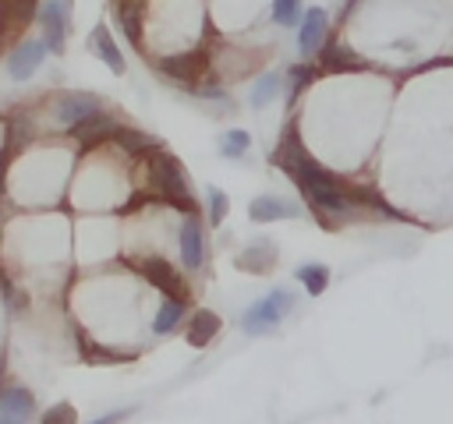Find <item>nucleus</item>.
I'll list each match as a JSON object with an SVG mask.
<instances>
[{
  "label": "nucleus",
  "mask_w": 453,
  "mask_h": 424,
  "mask_svg": "<svg viewBox=\"0 0 453 424\" xmlns=\"http://www.w3.org/2000/svg\"><path fill=\"white\" fill-rule=\"evenodd\" d=\"M273 163L301 187V194L326 216H350L354 205H379V198L372 191H361V187H347L340 184L333 173H326L304 148H301V138H297V124L290 120L287 131L280 134V145L273 148ZM386 208V205H379ZM386 216H396L386 208Z\"/></svg>",
  "instance_id": "f257e3e1"
},
{
  "label": "nucleus",
  "mask_w": 453,
  "mask_h": 424,
  "mask_svg": "<svg viewBox=\"0 0 453 424\" xmlns=\"http://www.w3.org/2000/svg\"><path fill=\"white\" fill-rule=\"evenodd\" d=\"M145 159V198H152V201H163V205H170V208H177V212H184V216H195L198 212V205H195V198H191V191H188V180H184V170H180V163L159 145V148H152L149 155H142Z\"/></svg>",
  "instance_id": "f03ea898"
},
{
  "label": "nucleus",
  "mask_w": 453,
  "mask_h": 424,
  "mask_svg": "<svg viewBox=\"0 0 453 424\" xmlns=\"http://www.w3.org/2000/svg\"><path fill=\"white\" fill-rule=\"evenodd\" d=\"M294 290H287V286H276V290H269L262 300H255L244 314H241V329L248 332V336H265V332H273L290 311H294Z\"/></svg>",
  "instance_id": "7ed1b4c3"
},
{
  "label": "nucleus",
  "mask_w": 453,
  "mask_h": 424,
  "mask_svg": "<svg viewBox=\"0 0 453 424\" xmlns=\"http://www.w3.org/2000/svg\"><path fill=\"white\" fill-rule=\"evenodd\" d=\"M156 71L163 78H170L173 85H180V88L191 92L202 81V74L209 71V53L195 46V49H184V53H173V57H159L156 60Z\"/></svg>",
  "instance_id": "20e7f679"
},
{
  "label": "nucleus",
  "mask_w": 453,
  "mask_h": 424,
  "mask_svg": "<svg viewBox=\"0 0 453 424\" xmlns=\"http://www.w3.org/2000/svg\"><path fill=\"white\" fill-rule=\"evenodd\" d=\"M120 120L117 117H110V113H103V110H96L92 117H85L81 124H74V127H67V134L81 145V148H96V145H103V141H117V134H120Z\"/></svg>",
  "instance_id": "39448f33"
},
{
  "label": "nucleus",
  "mask_w": 453,
  "mask_h": 424,
  "mask_svg": "<svg viewBox=\"0 0 453 424\" xmlns=\"http://www.w3.org/2000/svg\"><path fill=\"white\" fill-rule=\"evenodd\" d=\"M326 32H329V14L326 7H308L304 18H301V28H297V49L301 57H319L322 46H326Z\"/></svg>",
  "instance_id": "423d86ee"
},
{
  "label": "nucleus",
  "mask_w": 453,
  "mask_h": 424,
  "mask_svg": "<svg viewBox=\"0 0 453 424\" xmlns=\"http://www.w3.org/2000/svg\"><path fill=\"white\" fill-rule=\"evenodd\" d=\"M96 110H103V106H99V99L92 92H60L57 95V106H53V120L60 127H74L85 117H92Z\"/></svg>",
  "instance_id": "0eeeda50"
},
{
  "label": "nucleus",
  "mask_w": 453,
  "mask_h": 424,
  "mask_svg": "<svg viewBox=\"0 0 453 424\" xmlns=\"http://www.w3.org/2000/svg\"><path fill=\"white\" fill-rule=\"evenodd\" d=\"M67 18H71V7L64 0H46L42 11H39V25H42V39L53 53H64V42H67Z\"/></svg>",
  "instance_id": "6e6552de"
},
{
  "label": "nucleus",
  "mask_w": 453,
  "mask_h": 424,
  "mask_svg": "<svg viewBox=\"0 0 453 424\" xmlns=\"http://www.w3.org/2000/svg\"><path fill=\"white\" fill-rule=\"evenodd\" d=\"M138 272L159 290V293H170V297H184V279H180V272L166 261V258H159V254H149V258H142L138 261Z\"/></svg>",
  "instance_id": "1a4fd4ad"
},
{
  "label": "nucleus",
  "mask_w": 453,
  "mask_h": 424,
  "mask_svg": "<svg viewBox=\"0 0 453 424\" xmlns=\"http://www.w3.org/2000/svg\"><path fill=\"white\" fill-rule=\"evenodd\" d=\"M46 49H50L46 39H25V42L14 46V53L7 57V74H11L14 81H28V78L39 71Z\"/></svg>",
  "instance_id": "9d476101"
},
{
  "label": "nucleus",
  "mask_w": 453,
  "mask_h": 424,
  "mask_svg": "<svg viewBox=\"0 0 453 424\" xmlns=\"http://www.w3.org/2000/svg\"><path fill=\"white\" fill-rule=\"evenodd\" d=\"M74 343H78V357H81L85 364H92V367H99V364H131V360H134V353H127V350H113V346H103L99 339L85 336L81 329H74Z\"/></svg>",
  "instance_id": "9b49d317"
},
{
  "label": "nucleus",
  "mask_w": 453,
  "mask_h": 424,
  "mask_svg": "<svg viewBox=\"0 0 453 424\" xmlns=\"http://www.w3.org/2000/svg\"><path fill=\"white\" fill-rule=\"evenodd\" d=\"M35 413V396L21 385H7L0 396V424H28Z\"/></svg>",
  "instance_id": "f8f14e48"
},
{
  "label": "nucleus",
  "mask_w": 453,
  "mask_h": 424,
  "mask_svg": "<svg viewBox=\"0 0 453 424\" xmlns=\"http://www.w3.org/2000/svg\"><path fill=\"white\" fill-rule=\"evenodd\" d=\"M180 261L188 269H198L205 261V237H202L198 212L195 216H184V223H180Z\"/></svg>",
  "instance_id": "ddd939ff"
},
{
  "label": "nucleus",
  "mask_w": 453,
  "mask_h": 424,
  "mask_svg": "<svg viewBox=\"0 0 453 424\" xmlns=\"http://www.w3.org/2000/svg\"><path fill=\"white\" fill-rule=\"evenodd\" d=\"M248 216H251L255 223L297 219V216H301V205H294V201H283V198H276V194H258V198H251V205H248Z\"/></svg>",
  "instance_id": "4468645a"
},
{
  "label": "nucleus",
  "mask_w": 453,
  "mask_h": 424,
  "mask_svg": "<svg viewBox=\"0 0 453 424\" xmlns=\"http://www.w3.org/2000/svg\"><path fill=\"white\" fill-rule=\"evenodd\" d=\"M276 265V244L269 237H258L255 244H248L241 254H237V269L241 272H255V276H265L273 272Z\"/></svg>",
  "instance_id": "2eb2a0df"
},
{
  "label": "nucleus",
  "mask_w": 453,
  "mask_h": 424,
  "mask_svg": "<svg viewBox=\"0 0 453 424\" xmlns=\"http://www.w3.org/2000/svg\"><path fill=\"white\" fill-rule=\"evenodd\" d=\"M219 329H223V322H219V314L216 311H195L191 314V322H188V332H184V339H188V346H195V350H202V346H209L216 336H219Z\"/></svg>",
  "instance_id": "dca6fc26"
},
{
  "label": "nucleus",
  "mask_w": 453,
  "mask_h": 424,
  "mask_svg": "<svg viewBox=\"0 0 453 424\" xmlns=\"http://www.w3.org/2000/svg\"><path fill=\"white\" fill-rule=\"evenodd\" d=\"M319 60H322V71H365V60L340 39H326Z\"/></svg>",
  "instance_id": "f3484780"
},
{
  "label": "nucleus",
  "mask_w": 453,
  "mask_h": 424,
  "mask_svg": "<svg viewBox=\"0 0 453 424\" xmlns=\"http://www.w3.org/2000/svg\"><path fill=\"white\" fill-rule=\"evenodd\" d=\"M142 14H145V0H117V25L134 49H142Z\"/></svg>",
  "instance_id": "a211bd4d"
},
{
  "label": "nucleus",
  "mask_w": 453,
  "mask_h": 424,
  "mask_svg": "<svg viewBox=\"0 0 453 424\" xmlns=\"http://www.w3.org/2000/svg\"><path fill=\"white\" fill-rule=\"evenodd\" d=\"M88 46H92V53L113 71V74H124V57H120V49H117V42H113V35H110V28L106 25H96L92 28V35H88Z\"/></svg>",
  "instance_id": "6ab92c4d"
},
{
  "label": "nucleus",
  "mask_w": 453,
  "mask_h": 424,
  "mask_svg": "<svg viewBox=\"0 0 453 424\" xmlns=\"http://www.w3.org/2000/svg\"><path fill=\"white\" fill-rule=\"evenodd\" d=\"M184 297H170V293H163V304H159V311H156V318H152V332L156 336H170L180 322H184Z\"/></svg>",
  "instance_id": "aec40b11"
},
{
  "label": "nucleus",
  "mask_w": 453,
  "mask_h": 424,
  "mask_svg": "<svg viewBox=\"0 0 453 424\" xmlns=\"http://www.w3.org/2000/svg\"><path fill=\"white\" fill-rule=\"evenodd\" d=\"M294 279H297L311 297H319V293L329 286V265H322V261H304V265H297Z\"/></svg>",
  "instance_id": "412c9836"
},
{
  "label": "nucleus",
  "mask_w": 453,
  "mask_h": 424,
  "mask_svg": "<svg viewBox=\"0 0 453 424\" xmlns=\"http://www.w3.org/2000/svg\"><path fill=\"white\" fill-rule=\"evenodd\" d=\"M117 145H120L127 155H149L152 148H159V141H156L152 134H145V131H134V127H120V134H117Z\"/></svg>",
  "instance_id": "4be33fe9"
},
{
  "label": "nucleus",
  "mask_w": 453,
  "mask_h": 424,
  "mask_svg": "<svg viewBox=\"0 0 453 424\" xmlns=\"http://www.w3.org/2000/svg\"><path fill=\"white\" fill-rule=\"evenodd\" d=\"M280 88H283V74H280V71H269V74H262V78L255 81V88H251V106H255V110L269 106V102L280 95Z\"/></svg>",
  "instance_id": "5701e85b"
},
{
  "label": "nucleus",
  "mask_w": 453,
  "mask_h": 424,
  "mask_svg": "<svg viewBox=\"0 0 453 424\" xmlns=\"http://www.w3.org/2000/svg\"><path fill=\"white\" fill-rule=\"evenodd\" d=\"M39 11H42L39 0H4V18H7V25H25V21H32Z\"/></svg>",
  "instance_id": "b1692460"
},
{
  "label": "nucleus",
  "mask_w": 453,
  "mask_h": 424,
  "mask_svg": "<svg viewBox=\"0 0 453 424\" xmlns=\"http://www.w3.org/2000/svg\"><path fill=\"white\" fill-rule=\"evenodd\" d=\"M248 148H251V134H248V131H241V127L226 131V134H223V141H219V155H226V159H241Z\"/></svg>",
  "instance_id": "393cba45"
},
{
  "label": "nucleus",
  "mask_w": 453,
  "mask_h": 424,
  "mask_svg": "<svg viewBox=\"0 0 453 424\" xmlns=\"http://www.w3.org/2000/svg\"><path fill=\"white\" fill-rule=\"evenodd\" d=\"M301 0H273V21L283 25V28H294L301 25Z\"/></svg>",
  "instance_id": "a878e982"
},
{
  "label": "nucleus",
  "mask_w": 453,
  "mask_h": 424,
  "mask_svg": "<svg viewBox=\"0 0 453 424\" xmlns=\"http://www.w3.org/2000/svg\"><path fill=\"white\" fill-rule=\"evenodd\" d=\"M287 78H290V95H301V92L319 78V71H315L311 64H290V67H287Z\"/></svg>",
  "instance_id": "bb28decb"
},
{
  "label": "nucleus",
  "mask_w": 453,
  "mask_h": 424,
  "mask_svg": "<svg viewBox=\"0 0 453 424\" xmlns=\"http://www.w3.org/2000/svg\"><path fill=\"white\" fill-rule=\"evenodd\" d=\"M205 201H209V223L219 226L223 216H226V208H230V198L219 187H205Z\"/></svg>",
  "instance_id": "cd10ccee"
},
{
  "label": "nucleus",
  "mask_w": 453,
  "mask_h": 424,
  "mask_svg": "<svg viewBox=\"0 0 453 424\" xmlns=\"http://www.w3.org/2000/svg\"><path fill=\"white\" fill-rule=\"evenodd\" d=\"M39 424H78V413H74L71 403H53V406L42 413Z\"/></svg>",
  "instance_id": "c85d7f7f"
},
{
  "label": "nucleus",
  "mask_w": 453,
  "mask_h": 424,
  "mask_svg": "<svg viewBox=\"0 0 453 424\" xmlns=\"http://www.w3.org/2000/svg\"><path fill=\"white\" fill-rule=\"evenodd\" d=\"M191 95H198V99H209V102H226V106H230V95H226V88H223V85H216V81H198V85L191 88Z\"/></svg>",
  "instance_id": "c756f323"
},
{
  "label": "nucleus",
  "mask_w": 453,
  "mask_h": 424,
  "mask_svg": "<svg viewBox=\"0 0 453 424\" xmlns=\"http://www.w3.org/2000/svg\"><path fill=\"white\" fill-rule=\"evenodd\" d=\"M0 290H4V304H7V314H18V311L28 304V297H21V293L14 290V283H11V279H4V283H0Z\"/></svg>",
  "instance_id": "7c9ffc66"
},
{
  "label": "nucleus",
  "mask_w": 453,
  "mask_h": 424,
  "mask_svg": "<svg viewBox=\"0 0 453 424\" xmlns=\"http://www.w3.org/2000/svg\"><path fill=\"white\" fill-rule=\"evenodd\" d=\"M131 413H134V406H120V410H113V413H103V417H96L92 424H124Z\"/></svg>",
  "instance_id": "2f4dec72"
},
{
  "label": "nucleus",
  "mask_w": 453,
  "mask_h": 424,
  "mask_svg": "<svg viewBox=\"0 0 453 424\" xmlns=\"http://www.w3.org/2000/svg\"><path fill=\"white\" fill-rule=\"evenodd\" d=\"M354 7V0H343V11H350Z\"/></svg>",
  "instance_id": "473e14b6"
}]
</instances>
